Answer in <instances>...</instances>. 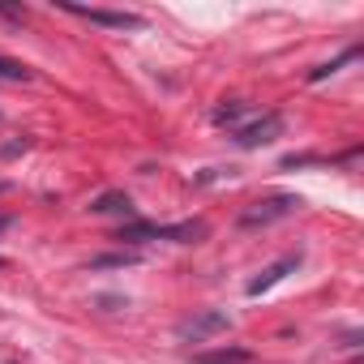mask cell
Segmentation results:
<instances>
[{
	"instance_id": "obj_1",
	"label": "cell",
	"mask_w": 364,
	"mask_h": 364,
	"mask_svg": "<svg viewBox=\"0 0 364 364\" xmlns=\"http://www.w3.org/2000/svg\"><path fill=\"white\" fill-rule=\"evenodd\" d=\"M304 202L296 198V193H270V198H257V202H249L245 210H240V228H270V223H279V219H291L296 210H300Z\"/></svg>"
},
{
	"instance_id": "obj_2",
	"label": "cell",
	"mask_w": 364,
	"mask_h": 364,
	"mask_svg": "<svg viewBox=\"0 0 364 364\" xmlns=\"http://www.w3.org/2000/svg\"><path fill=\"white\" fill-rule=\"evenodd\" d=\"M228 330H232V317L223 309H202V313H193V317H185L176 326V338L180 343H210V338H219Z\"/></svg>"
},
{
	"instance_id": "obj_3",
	"label": "cell",
	"mask_w": 364,
	"mask_h": 364,
	"mask_svg": "<svg viewBox=\"0 0 364 364\" xmlns=\"http://www.w3.org/2000/svg\"><path fill=\"white\" fill-rule=\"evenodd\" d=\"M202 236H206V223H176V228L129 223V228H120V240H176V245H198Z\"/></svg>"
},
{
	"instance_id": "obj_4",
	"label": "cell",
	"mask_w": 364,
	"mask_h": 364,
	"mask_svg": "<svg viewBox=\"0 0 364 364\" xmlns=\"http://www.w3.org/2000/svg\"><path fill=\"white\" fill-rule=\"evenodd\" d=\"M65 14L90 22V26H103V31H146V18L141 14H124V9H86V5H60Z\"/></svg>"
},
{
	"instance_id": "obj_5",
	"label": "cell",
	"mask_w": 364,
	"mask_h": 364,
	"mask_svg": "<svg viewBox=\"0 0 364 364\" xmlns=\"http://www.w3.org/2000/svg\"><path fill=\"white\" fill-rule=\"evenodd\" d=\"M274 137H283V116H279V112H262V116L245 120V124H240V129L232 133V141H236V146H245V150L270 146Z\"/></svg>"
},
{
	"instance_id": "obj_6",
	"label": "cell",
	"mask_w": 364,
	"mask_h": 364,
	"mask_svg": "<svg viewBox=\"0 0 364 364\" xmlns=\"http://www.w3.org/2000/svg\"><path fill=\"white\" fill-rule=\"evenodd\" d=\"M296 266H300V253H291V257H279V262H270V266H266L257 279H249V287H245V291H249V296H262V291H270L274 283H283V279H287Z\"/></svg>"
},
{
	"instance_id": "obj_7",
	"label": "cell",
	"mask_w": 364,
	"mask_h": 364,
	"mask_svg": "<svg viewBox=\"0 0 364 364\" xmlns=\"http://www.w3.org/2000/svg\"><path fill=\"white\" fill-rule=\"evenodd\" d=\"M90 210H95V215H133V202H129V193L112 189V193H99V198L90 202Z\"/></svg>"
},
{
	"instance_id": "obj_8",
	"label": "cell",
	"mask_w": 364,
	"mask_h": 364,
	"mask_svg": "<svg viewBox=\"0 0 364 364\" xmlns=\"http://www.w3.org/2000/svg\"><path fill=\"white\" fill-rule=\"evenodd\" d=\"M245 116H249V107H245V103H236V99H232V103H219V107L210 112V120H215L219 129H232V133L245 124Z\"/></svg>"
},
{
	"instance_id": "obj_9",
	"label": "cell",
	"mask_w": 364,
	"mask_h": 364,
	"mask_svg": "<svg viewBox=\"0 0 364 364\" xmlns=\"http://www.w3.org/2000/svg\"><path fill=\"white\" fill-rule=\"evenodd\" d=\"M253 355L245 347H219V351H202L193 364H249Z\"/></svg>"
},
{
	"instance_id": "obj_10",
	"label": "cell",
	"mask_w": 364,
	"mask_h": 364,
	"mask_svg": "<svg viewBox=\"0 0 364 364\" xmlns=\"http://www.w3.org/2000/svg\"><path fill=\"white\" fill-rule=\"evenodd\" d=\"M355 56H360V48H347L343 56H334V60H326V65H317V69L309 73V82H326L330 73H338V69H343V65H351Z\"/></svg>"
},
{
	"instance_id": "obj_11",
	"label": "cell",
	"mask_w": 364,
	"mask_h": 364,
	"mask_svg": "<svg viewBox=\"0 0 364 364\" xmlns=\"http://www.w3.org/2000/svg\"><path fill=\"white\" fill-rule=\"evenodd\" d=\"M35 73L22 65V60H9V56H0V82H31Z\"/></svg>"
},
{
	"instance_id": "obj_12",
	"label": "cell",
	"mask_w": 364,
	"mask_h": 364,
	"mask_svg": "<svg viewBox=\"0 0 364 364\" xmlns=\"http://www.w3.org/2000/svg\"><path fill=\"white\" fill-rule=\"evenodd\" d=\"M137 253H107V257H95L90 270H116V266H133Z\"/></svg>"
},
{
	"instance_id": "obj_13",
	"label": "cell",
	"mask_w": 364,
	"mask_h": 364,
	"mask_svg": "<svg viewBox=\"0 0 364 364\" xmlns=\"http://www.w3.org/2000/svg\"><path fill=\"white\" fill-rule=\"evenodd\" d=\"M22 150H31V137H22V141H9L5 150H0V154H5V159H14V154H22Z\"/></svg>"
},
{
	"instance_id": "obj_14",
	"label": "cell",
	"mask_w": 364,
	"mask_h": 364,
	"mask_svg": "<svg viewBox=\"0 0 364 364\" xmlns=\"http://www.w3.org/2000/svg\"><path fill=\"white\" fill-rule=\"evenodd\" d=\"M14 223H18V219H14V215H0V232H9V228H14Z\"/></svg>"
},
{
	"instance_id": "obj_15",
	"label": "cell",
	"mask_w": 364,
	"mask_h": 364,
	"mask_svg": "<svg viewBox=\"0 0 364 364\" xmlns=\"http://www.w3.org/2000/svg\"><path fill=\"white\" fill-rule=\"evenodd\" d=\"M5 189H9V185H5V180H0V193H5Z\"/></svg>"
}]
</instances>
